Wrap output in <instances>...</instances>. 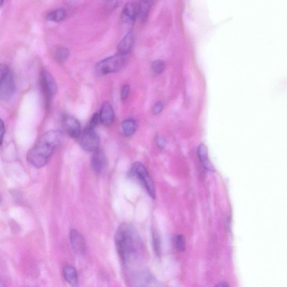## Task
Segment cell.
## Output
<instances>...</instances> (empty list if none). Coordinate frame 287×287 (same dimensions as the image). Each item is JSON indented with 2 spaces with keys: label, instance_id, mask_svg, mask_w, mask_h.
I'll use <instances>...</instances> for the list:
<instances>
[{
  "label": "cell",
  "instance_id": "1",
  "mask_svg": "<svg viewBox=\"0 0 287 287\" xmlns=\"http://www.w3.org/2000/svg\"><path fill=\"white\" fill-rule=\"evenodd\" d=\"M114 239L119 257L125 265L137 262L142 257V241L131 224H121L117 229Z\"/></svg>",
  "mask_w": 287,
  "mask_h": 287
},
{
  "label": "cell",
  "instance_id": "2",
  "mask_svg": "<svg viewBox=\"0 0 287 287\" xmlns=\"http://www.w3.org/2000/svg\"><path fill=\"white\" fill-rule=\"evenodd\" d=\"M63 135L57 130H50L41 136L27 154V160L35 168H43L49 163L61 144Z\"/></svg>",
  "mask_w": 287,
  "mask_h": 287
},
{
  "label": "cell",
  "instance_id": "3",
  "mask_svg": "<svg viewBox=\"0 0 287 287\" xmlns=\"http://www.w3.org/2000/svg\"><path fill=\"white\" fill-rule=\"evenodd\" d=\"M15 91L13 72L8 65L0 64V100L7 101L11 98Z\"/></svg>",
  "mask_w": 287,
  "mask_h": 287
},
{
  "label": "cell",
  "instance_id": "4",
  "mask_svg": "<svg viewBox=\"0 0 287 287\" xmlns=\"http://www.w3.org/2000/svg\"><path fill=\"white\" fill-rule=\"evenodd\" d=\"M132 175L145 187L149 195L155 199V189L152 177L145 166L139 162L134 163L131 170Z\"/></svg>",
  "mask_w": 287,
  "mask_h": 287
},
{
  "label": "cell",
  "instance_id": "5",
  "mask_svg": "<svg viewBox=\"0 0 287 287\" xmlns=\"http://www.w3.org/2000/svg\"><path fill=\"white\" fill-rule=\"evenodd\" d=\"M40 87L45 98L46 108L49 109L57 92V85L54 77L45 70L40 72Z\"/></svg>",
  "mask_w": 287,
  "mask_h": 287
},
{
  "label": "cell",
  "instance_id": "6",
  "mask_svg": "<svg viewBox=\"0 0 287 287\" xmlns=\"http://www.w3.org/2000/svg\"><path fill=\"white\" fill-rule=\"evenodd\" d=\"M125 61L124 56L119 54L108 57L96 65L97 73L103 75L117 72L123 67Z\"/></svg>",
  "mask_w": 287,
  "mask_h": 287
},
{
  "label": "cell",
  "instance_id": "7",
  "mask_svg": "<svg viewBox=\"0 0 287 287\" xmlns=\"http://www.w3.org/2000/svg\"><path fill=\"white\" fill-rule=\"evenodd\" d=\"M79 137L81 147L87 152H95L100 147V137L94 130L86 129Z\"/></svg>",
  "mask_w": 287,
  "mask_h": 287
},
{
  "label": "cell",
  "instance_id": "8",
  "mask_svg": "<svg viewBox=\"0 0 287 287\" xmlns=\"http://www.w3.org/2000/svg\"><path fill=\"white\" fill-rule=\"evenodd\" d=\"M62 126L70 137H79L81 134V127L79 121L74 116L66 114L62 119Z\"/></svg>",
  "mask_w": 287,
  "mask_h": 287
},
{
  "label": "cell",
  "instance_id": "9",
  "mask_svg": "<svg viewBox=\"0 0 287 287\" xmlns=\"http://www.w3.org/2000/svg\"><path fill=\"white\" fill-rule=\"evenodd\" d=\"M139 12V5L138 3L131 1L125 5L122 13L121 19L124 22L133 23Z\"/></svg>",
  "mask_w": 287,
  "mask_h": 287
},
{
  "label": "cell",
  "instance_id": "10",
  "mask_svg": "<svg viewBox=\"0 0 287 287\" xmlns=\"http://www.w3.org/2000/svg\"><path fill=\"white\" fill-rule=\"evenodd\" d=\"M70 241L74 252L78 255H83L85 252L86 244L84 238L77 231L71 230L70 232Z\"/></svg>",
  "mask_w": 287,
  "mask_h": 287
},
{
  "label": "cell",
  "instance_id": "11",
  "mask_svg": "<svg viewBox=\"0 0 287 287\" xmlns=\"http://www.w3.org/2000/svg\"><path fill=\"white\" fill-rule=\"evenodd\" d=\"M100 120L104 126L111 125L114 118L113 109L111 104L108 102H104L101 108Z\"/></svg>",
  "mask_w": 287,
  "mask_h": 287
},
{
  "label": "cell",
  "instance_id": "12",
  "mask_svg": "<svg viewBox=\"0 0 287 287\" xmlns=\"http://www.w3.org/2000/svg\"><path fill=\"white\" fill-rule=\"evenodd\" d=\"M91 163L96 173L101 174L106 163V155L103 150L97 149L95 151L92 156Z\"/></svg>",
  "mask_w": 287,
  "mask_h": 287
},
{
  "label": "cell",
  "instance_id": "13",
  "mask_svg": "<svg viewBox=\"0 0 287 287\" xmlns=\"http://www.w3.org/2000/svg\"><path fill=\"white\" fill-rule=\"evenodd\" d=\"M133 44L134 35L132 32H129L118 44V54L125 56L129 54L133 48Z\"/></svg>",
  "mask_w": 287,
  "mask_h": 287
},
{
  "label": "cell",
  "instance_id": "14",
  "mask_svg": "<svg viewBox=\"0 0 287 287\" xmlns=\"http://www.w3.org/2000/svg\"><path fill=\"white\" fill-rule=\"evenodd\" d=\"M197 154L203 168L211 172L215 171L209 158L208 149L204 144H200L199 146L197 149Z\"/></svg>",
  "mask_w": 287,
  "mask_h": 287
},
{
  "label": "cell",
  "instance_id": "15",
  "mask_svg": "<svg viewBox=\"0 0 287 287\" xmlns=\"http://www.w3.org/2000/svg\"><path fill=\"white\" fill-rule=\"evenodd\" d=\"M64 277L67 282L72 285L77 283V273L74 267L71 265H67L63 269Z\"/></svg>",
  "mask_w": 287,
  "mask_h": 287
},
{
  "label": "cell",
  "instance_id": "16",
  "mask_svg": "<svg viewBox=\"0 0 287 287\" xmlns=\"http://www.w3.org/2000/svg\"><path fill=\"white\" fill-rule=\"evenodd\" d=\"M153 0H140L139 15L141 21L144 22L147 20Z\"/></svg>",
  "mask_w": 287,
  "mask_h": 287
},
{
  "label": "cell",
  "instance_id": "17",
  "mask_svg": "<svg viewBox=\"0 0 287 287\" xmlns=\"http://www.w3.org/2000/svg\"><path fill=\"white\" fill-rule=\"evenodd\" d=\"M123 132L127 137H131L135 133L137 129V122L133 119L125 120L122 123Z\"/></svg>",
  "mask_w": 287,
  "mask_h": 287
},
{
  "label": "cell",
  "instance_id": "18",
  "mask_svg": "<svg viewBox=\"0 0 287 287\" xmlns=\"http://www.w3.org/2000/svg\"><path fill=\"white\" fill-rule=\"evenodd\" d=\"M65 10L62 8L57 9L50 13L48 15V19L52 22L59 23L64 20L66 17Z\"/></svg>",
  "mask_w": 287,
  "mask_h": 287
},
{
  "label": "cell",
  "instance_id": "19",
  "mask_svg": "<svg viewBox=\"0 0 287 287\" xmlns=\"http://www.w3.org/2000/svg\"><path fill=\"white\" fill-rule=\"evenodd\" d=\"M152 233L154 252L158 257H160L161 255V243L159 234L154 229L152 231Z\"/></svg>",
  "mask_w": 287,
  "mask_h": 287
},
{
  "label": "cell",
  "instance_id": "20",
  "mask_svg": "<svg viewBox=\"0 0 287 287\" xmlns=\"http://www.w3.org/2000/svg\"><path fill=\"white\" fill-rule=\"evenodd\" d=\"M152 71L154 75H158L162 73L165 69V63L162 60H156L152 64Z\"/></svg>",
  "mask_w": 287,
  "mask_h": 287
},
{
  "label": "cell",
  "instance_id": "21",
  "mask_svg": "<svg viewBox=\"0 0 287 287\" xmlns=\"http://www.w3.org/2000/svg\"><path fill=\"white\" fill-rule=\"evenodd\" d=\"M69 55V50L66 48H62L57 50L55 56L57 61L62 63L67 59Z\"/></svg>",
  "mask_w": 287,
  "mask_h": 287
},
{
  "label": "cell",
  "instance_id": "22",
  "mask_svg": "<svg viewBox=\"0 0 287 287\" xmlns=\"http://www.w3.org/2000/svg\"><path fill=\"white\" fill-rule=\"evenodd\" d=\"M175 247L179 252H184L186 249V239L182 234H178L175 237Z\"/></svg>",
  "mask_w": 287,
  "mask_h": 287
},
{
  "label": "cell",
  "instance_id": "23",
  "mask_svg": "<svg viewBox=\"0 0 287 287\" xmlns=\"http://www.w3.org/2000/svg\"><path fill=\"white\" fill-rule=\"evenodd\" d=\"M122 4V0H106V7L109 10L116 9Z\"/></svg>",
  "mask_w": 287,
  "mask_h": 287
},
{
  "label": "cell",
  "instance_id": "24",
  "mask_svg": "<svg viewBox=\"0 0 287 287\" xmlns=\"http://www.w3.org/2000/svg\"><path fill=\"white\" fill-rule=\"evenodd\" d=\"M99 121H100V116L98 113H95L93 114L90 123L88 125L86 129L94 130L97 126Z\"/></svg>",
  "mask_w": 287,
  "mask_h": 287
},
{
  "label": "cell",
  "instance_id": "25",
  "mask_svg": "<svg viewBox=\"0 0 287 287\" xmlns=\"http://www.w3.org/2000/svg\"><path fill=\"white\" fill-rule=\"evenodd\" d=\"M130 93V87L128 85L124 86L121 91V98L122 101L126 100Z\"/></svg>",
  "mask_w": 287,
  "mask_h": 287
},
{
  "label": "cell",
  "instance_id": "26",
  "mask_svg": "<svg viewBox=\"0 0 287 287\" xmlns=\"http://www.w3.org/2000/svg\"><path fill=\"white\" fill-rule=\"evenodd\" d=\"M163 107L164 106L162 102H158L156 103L153 108V113L155 115L159 114L161 111H162Z\"/></svg>",
  "mask_w": 287,
  "mask_h": 287
},
{
  "label": "cell",
  "instance_id": "27",
  "mask_svg": "<svg viewBox=\"0 0 287 287\" xmlns=\"http://www.w3.org/2000/svg\"><path fill=\"white\" fill-rule=\"evenodd\" d=\"M5 133V128L4 122L3 120L0 118V145H2L3 142Z\"/></svg>",
  "mask_w": 287,
  "mask_h": 287
},
{
  "label": "cell",
  "instance_id": "28",
  "mask_svg": "<svg viewBox=\"0 0 287 287\" xmlns=\"http://www.w3.org/2000/svg\"><path fill=\"white\" fill-rule=\"evenodd\" d=\"M156 143L158 147L160 149H163L165 147L166 142L165 140L160 137H158L156 139Z\"/></svg>",
  "mask_w": 287,
  "mask_h": 287
},
{
  "label": "cell",
  "instance_id": "29",
  "mask_svg": "<svg viewBox=\"0 0 287 287\" xmlns=\"http://www.w3.org/2000/svg\"><path fill=\"white\" fill-rule=\"evenodd\" d=\"M217 286H229V285L226 282H221L220 284L217 285Z\"/></svg>",
  "mask_w": 287,
  "mask_h": 287
},
{
  "label": "cell",
  "instance_id": "30",
  "mask_svg": "<svg viewBox=\"0 0 287 287\" xmlns=\"http://www.w3.org/2000/svg\"><path fill=\"white\" fill-rule=\"evenodd\" d=\"M4 0H0V9L2 8L3 3H4Z\"/></svg>",
  "mask_w": 287,
  "mask_h": 287
},
{
  "label": "cell",
  "instance_id": "31",
  "mask_svg": "<svg viewBox=\"0 0 287 287\" xmlns=\"http://www.w3.org/2000/svg\"><path fill=\"white\" fill-rule=\"evenodd\" d=\"M2 202V197L1 195H0V204H1Z\"/></svg>",
  "mask_w": 287,
  "mask_h": 287
}]
</instances>
